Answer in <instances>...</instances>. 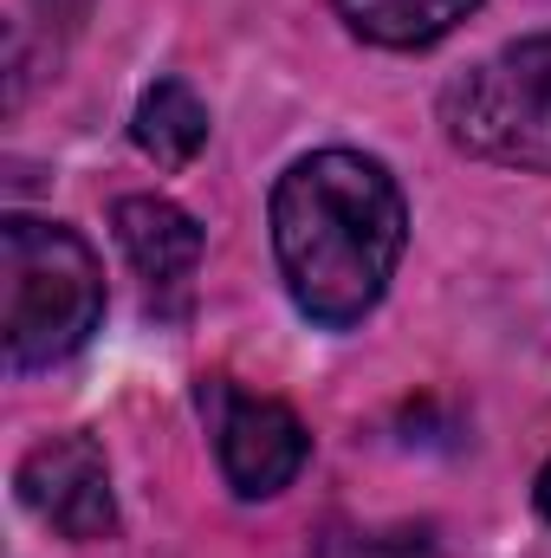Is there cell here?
Returning a JSON list of instances; mask_svg holds the SVG:
<instances>
[{
	"label": "cell",
	"mask_w": 551,
	"mask_h": 558,
	"mask_svg": "<svg viewBox=\"0 0 551 558\" xmlns=\"http://www.w3.org/2000/svg\"><path fill=\"white\" fill-rule=\"evenodd\" d=\"M201 410L215 422V454H221V474H228L234 494L267 500L305 468V428H298V416L285 403L247 397L234 384H208Z\"/></svg>",
	"instance_id": "277c9868"
},
{
	"label": "cell",
	"mask_w": 551,
	"mask_h": 558,
	"mask_svg": "<svg viewBox=\"0 0 551 558\" xmlns=\"http://www.w3.org/2000/svg\"><path fill=\"white\" fill-rule=\"evenodd\" d=\"M325 558H434L428 533H331Z\"/></svg>",
	"instance_id": "9c48e42d"
},
{
	"label": "cell",
	"mask_w": 551,
	"mask_h": 558,
	"mask_svg": "<svg viewBox=\"0 0 551 558\" xmlns=\"http://www.w3.org/2000/svg\"><path fill=\"white\" fill-rule=\"evenodd\" d=\"M105 318V274L98 254L59 228L13 215L0 228V338L13 371H46L72 357Z\"/></svg>",
	"instance_id": "7a4b0ae2"
},
{
	"label": "cell",
	"mask_w": 551,
	"mask_h": 558,
	"mask_svg": "<svg viewBox=\"0 0 551 558\" xmlns=\"http://www.w3.org/2000/svg\"><path fill=\"white\" fill-rule=\"evenodd\" d=\"M118 241H124L131 267H137L143 279H156V286L195 274V260H201V228H195L175 202H162V195H131V202H118Z\"/></svg>",
	"instance_id": "8992f818"
},
{
	"label": "cell",
	"mask_w": 551,
	"mask_h": 558,
	"mask_svg": "<svg viewBox=\"0 0 551 558\" xmlns=\"http://www.w3.org/2000/svg\"><path fill=\"white\" fill-rule=\"evenodd\" d=\"M448 124H454V143L493 162L551 169V33L519 39L500 59L474 65L448 92Z\"/></svg>",
	"instance_id": "3957f363"
},
{
	"label": "cell",
	"mask_w": 551,
	"mask_h": 558,
	"mask_svg": "<svg viewBox=\"0 0 551 558\" xmlns=\"http://www.w3.org/2000/svg\"><path fill=\"white\" fill-rule=\"evenodd\" d=\"M480 0H338L344 26L370 46H390V52H415V46H434L441 33H454Z\"/></svg>",
	"instance_id": "52a82bcc"
},
{
	"label": "cell",
	"mask_w": 551,
	"mask_h": 558,
	"mask_svg": "<svg viewBox=\"0 0 551 558\" xmlns=\"http://www.w3.org/2000/svg\"><path fill=\"white\" fill-rule=\"evenodd\" d=\"M403 195L383 162L357 149H318L273 189V254L285 292L318 325H357L403 260Z\"/></svg>",
	"instance_id": "6da1fadb"
},
{
	"label": "cell",
	"mask_w": 551,
	"mask_h": 558,
	"mask_svg": "<svg viewBox=\"0 0 551 558\" xmlns=\"http://www.w3.org/2000/svg\"><path fill=\"white\" fill-rule=\"evenodd\" d=\"M137 149L143 156H156L162 169H182L201 143H208V105L182 85V78H162V85H149L137 105Z\"/></svg>",
	"instance_id": "ba28073f"
},
{
	"label": "cell",
	"mask_w": 551,
	"mask_h": 558,
	"mask_svg": "<svg viewBox=\"0 0 551 558\" xmlns=\"http://www.w3.org/2000/svg\"><path fill=\"white\" fill-rule=\"evenodd\" d=\"M20 500L33 520H46L65 539H105L118 526V500H111V468L98 454V441L85 435H52L20 461Z\"/></svg>",
	"instance_id": "5b68a950"
},
{
	"label": "cell",
	"mask_w": 551,
	"mask_h": 558,
	"mask_svg": "<svg viewBox=\"0 0 551 558\" xmlns=\"http://www.w3.org/2000/svg\"><path fill=\"white\" fill-rule=\"evenodd\" d=\"M539 513H546V520H551V468H546V474H539Z\"/></svg>",
	"instance_id": "30bf717a"
}]
</instances>
